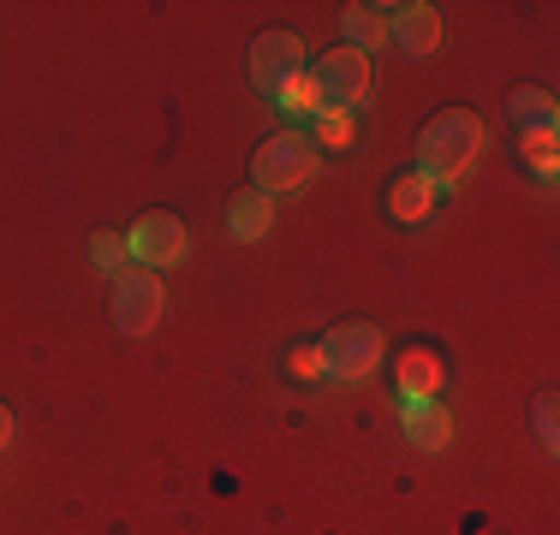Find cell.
Returning a JSON list of instances; mask_svg holds the SVG:
<instances>
[{
    "label": "cell",
    "instance_id": "cell-1",
    "mask_svg": "<svg viewBox=\"0 0 560 535\" xmlns=\"http://www.w3.org/2000/svg\"><path fill=\"white\" fill-rule=\"evenodd\" d=\"M477 155H483V119H477L471 107H447V114H435L430 126H423V138H418V173L435 185V191L459 185Z\"/></svg>",
    "mask_w": 560,
    "mask_h": 535
},
{
    "label": "cell",
    "instance_id": "cell-2",
    "mask_svg": "<svg viewBox=\"0 0 560 535\" xmlns=\"http://www.w3.org/2000/svg\"><path fill=\"white\" fill-rule=\"evenodd\" d=\"M304 78H311V90H316V114H346V107H358L370 90V60L340 43V48H328L323 60L304 66Z\"/></svg>",
    "mask_w": 560,
    "mask_h": 535
},
{
    "label": "cell",
    "instance_id": "cell-3",
    "mask_svg": "<svg viewBox=\"0 0 560 535\" xmlns=\"http://www.w3.org/2000/svg\"><path fill=\"white\" fill-rule=\"evenodd\" d=\"M316 173V143L304 131H280L257 150V191L275 197V191H299L304 179Z\"/></svg>",
    "mask_w": 560,
    "mask_h": 535
},
{
    "label": "cell",
    "instance_id": "cell-4",
    "mask_svg": "<svg viewBox=\"0 0 560 535\" xmlns=\"http://www.w3.org/2000/svg\"><path fill=\"white\" fill-rule=\"evenodd\" d=\"M382 328H370V321H346V328H335L316 352H323V369L335 374V381H364L370 369L382 364Z\"/></svg>",
    "mask_w": 560,
    "mask_h": 535
},
{
    "label": "cell",
    "instance_id": "cell-5",
    "mask_svg": "<svg viewBox=\"0 0 560 535\" xmlns=\"http://www.w3.org/2000/svg\"><path fill=\"white\" fill-rule=\"evenodd\" d=\"M162 304H167L162 274H150V268H138V262L114 274V321H119V333H150L155 321H162Z\"/></svg>",
    "mask_w": 560,
    "mask_h": 535
},
{
    "label": "cell",
    "instance_id": "cell-6",
    "mask_svg": "<svg viewBox=\"0 0 560 535\" xmlns=\"http://www.w3.org/2000/svg\"><path fill=\"white\" fill-rule=\"evenodd\" d=\"M292 78H304V43L299 36L292 31L257 36V48H250V84H257L262 96H280Z\"/></svg>",
    "mask_w": 560,
    "mask_h": 535
},
{
    "label": "cell",
    "instance_id": "cell-7",
    "mask_svg": "<svg viewBox=\"0 0 560 535\" xmlns=\"http://www.w3.org/2000/svg\"><path fill=\"white\" fill-rule=\"evenodd\" d=\"M126 250H131V262L138 268H173L185 257V226H179V214H143L138 226H131V238H126Z\"/></svg>",
    "mask_w": 560,
    "mask_h": 535
},
{
    "label": "cell",
    "instance_id": "cell-8",
    "mask_svg": "<svg viewBox=\"0 0 560 535\" xmlns=\"http://www.w3.org/2000/svg\"><path fill=\"white\" fill-rule=\"evenodd\" d=\"M399 423L418 452H442L453 440V417L442 411V399H399Z\"/></svg>",
    "mask_w": 560,
    "mask_h": 535
},
{
    "label": "cell",
    "instance_id": "cell-9",
    "mask_svg": "<svg viewBox=\"0 0 560 535\" xmlns=\"http://www.w3.org/2000/svg\"><path fill=\"white\" fill-rule=\"evenodd\" d=\"M388 43L406 48V54H435V43H442V12L423 7V0H411V7H394Z\"/></svg>",
    "mask_w": 560,
    "mask_h": 535
},
{
    "label": "cell",
    "instance_id": "cell-10",
    "mask_svg": "<svg viewBox=\"0 0 560 535\" xmlns=\"http://www.w3.org/2000/svg\"><path fill=\"white\" fill-rule=\"evenodd\" d=\"M506 114H513L518 138H525V131H555L560 126V107H555L549 90H513V96H506Z\"/></svg>",
    "mask_w": 560,
    "mask_h": 535
},
{
    "label": "cell",
    "instance_id": "cell-11",
    "mask_svg": "<svg viewBox=\"0 0 560 535\" xmlns=\"http://www.w3.org/2000/svg\"><path fill=\"white\" fill-rule=\"evenodd\" d=\"M435 387H442V357L435 352H399V393L435 399Z\"/></svg>",
    "mask_w": 560,
    "mask_h": 535
},
{
    "label": "cell",
    "instance_id": "cell-12",
    "mask_svg": "<svg viewBox=\"0 0 560 535\" xmlns=\"http://www.w3.org/2000/svg\"><path fill=\"white\" fill-rule=\"evenodd\" d=\"M226 226H233V238H262L275 226V203L262 191H238L226 209Z\"/></svg>",
    "mask_w": 560,
    "mask_h": 535
},
{
    "label": "cell",
    "instance_id": "cell-13",
    "mask_svg": "<svg viewBox=\"0 0 560 535\" xmlns=\"http://www.w3.org/2000/svg\"><path fill=\"white\" fill-rule=\"evenodd\" d=\"M388 43V19H382V7H370V0H358V7H346V48L370 54Z\"/></svg>",
    "mask_w": 560,
    "mask_h": 535
},
{
    "label": "cell",
    "instance_id": "cell-14",
    "mask_svg": "<svg viewBox=\"0 0 560 535\" xmlns=\"http://www.w3.org/2000/svg\"><path fill=\"white\" fill-rule=\"evenodd\" d=\"M388 203H394L399 221H423V214L435 209V185L423 179V173H411V179H399V185H394V197H388Z\"/></svg>",
    "mask_w": 560,
    "mask_h": 535
},
{
    "label": "cell",
    "instance_id": "cell-15",
    "mask_svg": "<svg viewBox=\"0 0 560 535\" xmlns=\"http://www.w3.org/2000/svg\"><path fill=\"white\" fill-rule=\"evenodd\" d=\"M518 155L530 160V173H542V179H555V167H560L555 131H525V138H518Z\"/></svg>",
    "mask_w": 560,
    "mask_h": 535
},
{
    "label": "cell",
    "instance_id": "cell-16",
    "mask_svg": "<svg viewBox=\"0 0 560 535\" xmlns=\"http://www.w3.org/2000/svg\"><path fill=\"white\" fill-rule=\"evenodd\" d=\"M90 262H96V268H114V274H119V268H131L126 238H119V233H96V238H90Z\"/></svg>",
    "mask_w": 560,
    "mask_h": 535
},
{
    "label": "cell",
    "instance_id": "cell-17",
    "mask_svg": "<svg viewBox=\"0 0 560 535\" xmlns=\"http://www.w3.org/2000/svg\"><path fill=\"white\" fill-rule=\"evenodd\" d=\"M275 102L287 107V114H316V90H311V78H292V84L280 90Z\"/></svg>",
    "mask_w": 560,
    "mask_h": 535
},
{
    "label": "cell",
    "instance_id": "cell-18",
    "mask_svg": "<svg viewBox=\"0 0 560 535\" xmlns=\"http://www.w3.org/2000/svg\"><path fill=\"white\" fill-rule=\"evenodd\" d=\"M316 138H323V143H335V150H340V143H352V114H323Z\"/></svg>",
    "mask_w": 560,
    "mask_h": 535
},
{
    "label": "cell",
    "instance_id": "cell-19",
    "mask_svg": "<svg viewBox=\"0 0 560 535\" xmlns=\"http://www.w3.org/2000/svg\"><path fill=\"white\" fill-rule=\"evenodd\" d=\"M292 374H299V381H316V374H328V369H323V352H316V345H299V352H292Z\"/></svg>",
    "mask_w": 560,
    "mask_h": 535
},
{
    "label": "cell",
    "instance_id": "cell-20",
    "mask_svg": "<svg viewBox=\"0 0 560 535\" xmlns=\"http://www.w3.org/2000/svg\"><path fill=\"white\" fill-rule=\"evenodd\" d=\"M537 440H542V447H555V440H560V428H555V393L537 399Z\"/></svg>",
    "mask_w": 560,
    "mask_h": 535
},
{
    "label": "cell",
    "instance_id": "cell-21",
    "mask_svg": "<svg viewBox=\"0 0 560 535\" xmlns=\"http://www.w3.org/2000/svg\"><path fill=\"white\" fill-rule=\"evenodd\" d=\"M7 440H12V411L0 405V452H7Z\"/></svg>",
    "mask_w": 560,
    "mask_h": 535
}]
</instances>
